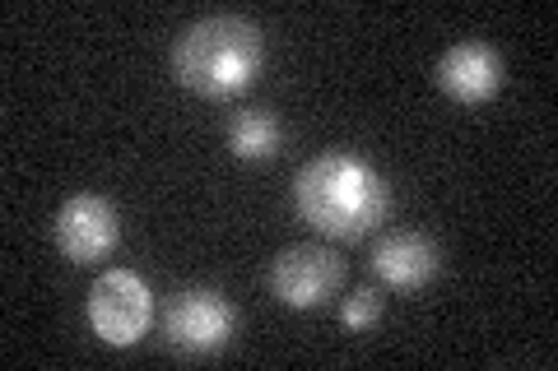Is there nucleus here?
Returning a JSON list of instances; mask_svg holds the SVG:
<instances>
[{
    "label": "nucleus",
    "instance_id": "obj_1",
    "mask_svg": "<svg viewBox=\"0 0 558 371\" xmlns=\"http://www.w3.org/2000/svg\"><path fill=\"white\" fill-rule=\"evenodd\" d=\"M293 205L330 242H359L391 214V186L359 153H322L293 176Z\"/></svg>",
    "mask_w": 558,
    "mask_h": 371
},
{
    "label": "nucleus",
    "instance_id": "obj_8",
    "mask_svg": "<svg viewBox=\"0 0 558 371\" xmlns=\"http://www.w3.org/2000/svg\"><path fill=\"white\" fill-rule=\"evenodd\" d=\"M442 270L438 246L418 233H391L373 246V274L396 293H418L428 288Z\"/></svg>",
    "mask_w": 558,
    "mask_h": 371
},
{
    "label": "nucleus",
    "instance_id": "obj_4",
    "mask_svg": "<svg viewBox=\"0 0 558 371\" xmlns=\"http://www.w3.org/2000/svg\"><path fill=\"white\" fill-rule=\"evenodd\" d=\"M168 344L178 353H191V358H205V353H219L223 344L233 339L238 330V311L223 293H209V288H186L172 297L168 307Z\"/></svg>",
    "mask_w": 558,
    "mask_h": 371
},
{
    "label": "nucleus",
    "instance_id": "obj_7",
    "mask_svg": "<svg viewBox=\"0 0 558 371\" xmlns=\"http://www.w3.org/2000/svg\"><path fill=\"white\" fill-rule=\"evenodd\" d=\"M502 57L488 42H457L438 61V84L447 98L465 102V108H480V102H494L502 94Z\"/></svg>",
    "mask_w": 558,
    "mask_h": 371
},
{
    "label": "nucleus",
    "instance_id": "obj_6",
    "mask_svg": "<svg viewBox=\"0 0 558 371\" xmlns=\"http://www.w3.org/2000/svg\"><path fill=\"white\" fill-rule=\"evenodd\" d=\"M340 284H344V264L336 251H322V246H289L270 270V293L293 311L326 307Z\"/></svg>",
    "mask_w": 558,
    "mask_h": 371
},
{
    "label": "nucleus",
    "instance_id": "obj_10",
    "mask_svg": "<svg viewBox=\"0 0 558 371\" xmlns=\"http://www.w3.org/2000/svg\"><path fill=\"white\" fill-rule=\"evenodd\" d=\"M340 321L349 330H373L381 321V297L373 288H359L354 297H344V302H340Z\"/></svg>",
    "mask_w": 558,
    "mask_h": 371
},
{
    "label": "nucleus",
    "instance_id": "obj_5",
    "mask_svg": "<svg viewBox=\"0 0 558 371\" xmlns=\"http://www.w3.org/2000/svg\"><path fill=\"white\" fill-rule=\"evenodd\" d=\"M51 237H57V251L70 264H98L117 251L121 242V219L112 200L102 196H70L61 205L57 223H51Z\"/></svg>",
    "mask_w": 558,
    "mask_h": 371
},
{
    "label": "nucleus",
    "instance_id": "obj_9",
    "mask_svg": "<svg viewBox=\"0 0 558 371\" xmlns=\"http://www.w3.org/2000/svg\"><path fill=\"white\" fill-rule=\"evenodd\" d=\"M279 139H284V131H279V121L270 112H238L229 121V149L242 158V163H260V158H270L279 149Z\"/></svg>",
    "mask_w": 558,
    "mask_h": 371
},
{
    "label": "nucleus",
    "instance_id": "obj_2",
    "mask_svg": "<svg viewBox=\"0 0 558 371\" xmlns=\"http://www.w3.org/2000/svg\"><path fill=\"white\" fill-rule=\"evenodd\" d=\"M260 65H266V42L252 20L238 14H215L182 28L172 42V75L186 94L209 102H233L256 84Z\"/></svg>",
    "mask_w": 558,
    "mask_h": 371
},
{
    "label": "nucleus",
    "instance_id": "obj_3",
    "mask_svg": "<svg viewBox=\"0 0 558 371\" xmlns=\"http://www.w3.org/2000/svg\"><path fill=\"white\" fill-rule=\"evenodd\" d=\"M89 325L102 344L131 348L154 325V293L135 270H102L89 288Z\"/></svg>",
    "mask_w": 558,
    "mask_h": 371
}]
</instances>
